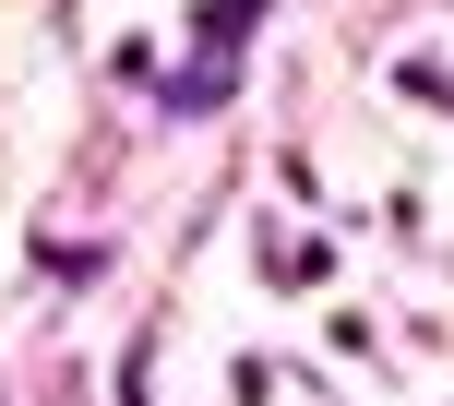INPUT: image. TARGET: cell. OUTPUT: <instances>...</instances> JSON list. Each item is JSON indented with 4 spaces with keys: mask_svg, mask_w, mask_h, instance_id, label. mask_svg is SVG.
Wrapping results in <instances>:
<instances>
[{
    "mask_svg": "<svg viewBox=\"0 0 454 406\" xmlns=\"http://www.w3.org/2000/svg\"><path fill=\"white\" fill-rule=\"evenodd\" d=\"M251 24H263V0H204V12H192V36H204V60H192L180 84H168V108H215V96H227V48H239Z\"/></svg>",
    "mask_w": 454,
    "mask_h": 406,
    "instance_id": "1",
    "label": "cell"
}]
</instances>
